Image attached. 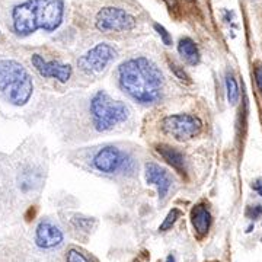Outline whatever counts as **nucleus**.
I'll use <instances>...</instances> for the list:
<instances>
[{
  "label": "nucleus",
  "instance_id": "nucleus-4",
  "mask_svg": "<svg viewBox=\"0 0 262 262\" xmlns=\"http://www.w3.org/2000/svg\"><path fill=\"white\" fill-rule=\"evenodd\" d=\"M94 125L98 131H108L128 118V108L120 101L113 99L106 92H98L91 102Z\"/></svg>",
  "mask_w": 262,
  "mask_h": 262
},
{
  "label": "nucleus",
  "instance_id": "nucleus-15",
  "mask_svg": "<svg viewBox=\"0 0 262 262\" xmlns=\"http://www.w3.org/2000/svg\"><path fill=\"white\" fill-rule=\"evenodd\" d=\"M226 89H227V101L230 105H236L239 101V86L233 76L229 75L226 77Z\"/></svg>",
  "mask_w": 262,
  "mask_h": 262
},
{
  "label": "nucleus",
  "instance_id": "nucleus-22",
  "mask_svg": "<svg viewBox=\"0 0 262 262\" xmlns=\"http://www.w3.org/2000/svg\"><path fill=\"white\" fill-rule=\"evenodd\" d=\"M249 211L252 213V217H253V219H256V217H259V214H262V206L253 207V208H251Z\"/></svg>",
  "mask_w": 262,
  "mask_h": 262
},
{
  "label": "nucleus",
  "instance_id": "nucleus-23",
  "mask_svg": "<svg viewBox=\"0 0 262 262\" xmlns=\"http://www.w3.org/2000/svg\"><path fill=\"white\" fill-rule=\"evenodd\" d=\"M165 2L168 3L169 8H172V6L175 8V6H177V0H165Z\"/></svg>",
  "mask_w": 262,
  "mask_h": 262
},
{
  "label": "nucleus",
  "instance_id": "nucleus-14",
  "mask_svg": "<svg viewBox=\"0 0 262 262\" xmlns=\"http://www.w3.org/2000/svg\"><path fill=\"white\" fill-rule=\"evenodd\" d=\"M178 51L179 54H181V57L187 61L188 64H198V61H200V51H198L196 44L191 39V38L185 37L179 41Z\"/></svg>",
  "mask_w": 262,
  "mask_h": 262
},
{
  "label": "nucleus",
  "instance_id": "nucleus-19",
  "mask_svg": "<svg viewBox=\"0 0 262 262\" xmlns=\"http://www.w3.org/2000/svg\"><path fill=\"white\" fill-rule=\"evenodd\" d=\"M253 75H255V82H256V86H258L259 92L262 94V66L261 64H256Z\"/></svg>",
  "mask_w": 262,
  "mask_h": 262
},
{
  "label": "nucleus",
  "instance_id": "nucleus-16",
  "mask_svg": "<svg viewBox=\"0 0 262 262\" xmlns=\"http://www.w3.org/2000/svg\"><path fill=\"white\" fill-rule=\"evenodd\" d=\"M179 217H181V211H179L178 208H172L168 213V215H166V219L163 220V223L160 225L159 232H168L169 229L173 227V225L177 223V220H178Z\"/></svg>",
  "mask_w": 262,
  "mask_h": 262
},
{
  "label": "nucleus",
  "instance_id": "nucleus-6",
  "mask_svg": "<svg viewBox=\"0 0 262 262\" xmlns=\"http://www.w3.org/2000/svg\"><path fill=\"white\" fill-rule=\"evenodd\" d=\"M136 27L128 12L118 8H103L96 15V28L102 32H125Z\"/></svg>",
  "mask_w": 262,
  "mask_h": 262
},
{
  "label": "nucleus",
  "instance_id": "nucleus-20",
  "mask_svg": "<svg viewBox=\"0 0 262 262\" xmlns=\"http://www.w3.org/2000/svg\"><path fill=\"white\" fill-rule=\"evenodd\" d=\"M252 189L262 196V178H258L252 184Z\"/></svg>",
  "mask_w": 262,
  "mask_h": 262
},
{
  "label": "nucleus",
  "instance_id": "nucleus-9",
  "mask_svg": "<svg viewBox=\"0 0 262 262\" xmlns=\"http://www.w3.org/2000/svg\"><path fill=\"white\" fill-rule=\"evenodd\" d=\"M31 61L42 77H53L61 83H66L72 76V67L60 61H47L39 54H34Z\"/></svg>",
  "mask_w": 262,
  "mask_h": 262
},
{
  "label": "nucleus",
  "instance_id": "nucleus-8",
  "mask_svg": "<svg viewBox=\"0 0 262 262\" xmlns=\"http://www.w3.org/2000/svg\"><path fill=\"white\" fill-rule=\"evenodd\" d=\"M124 163H125V155L114 146L101 149L96 153L94 159L95 168L103 173H114L120 168H122Z\"/></svg>",
  "mask_w": 262,
  "mask_h": 262
},
{
  "label": "nucleus",
  "instance_id": "nucleus-10",
  "mask_svg": "<svg viewBox=\"0 0 262 262\" xmlns=\"http://www.w3.org/2000/svg\"><path fill=\"white\" fill-rule=\"evenodd\" d=\"M63 232L50 220L39 222L35 230V244L41 249H53L63 244Z\"/></svg>",
  "mask_w": 262,
  "mask_h": 262
},
{
  "label": "nucleus",
  "instance_id": "nucleus-21",
  "mask_svg": "<svg viewBox=\"0 0 262 262\" xmlns=\"http://www.w3.org/2000/svg\"><path fill=\"white\" fill-rule=\"evenodd\" d=\"M170 69H172V70H175V72H177V75H178L182 80H188V79H189V77L185 75V72H181V70H178V66H175L173 63L170 64Z\"/></svg>",
  "mask_w": 262,
  "mask_h": 262
},
{
  "label": "nucleus",
  "instance_id": "nucleus-1",
  "mask_svg": "<svg viewBox=\"0 0 262 262\" xmlns=\"http://www.w3.org/2000/svg\"><path fill=\"white\" fill-rule=\"evenodd\" d=\"M122 91L141 103L156 102L162 94L163 75L158 66L144 57L131 58L118 70Z\"/></svg>",
  "mask_w": 262,
  "mask_h": 262
},
{
  "label": "nucleus",
  "instance_id": "nucleus-2",
  "mask_svg": "<svg viewBox=\"0 0 262 262\" xmlns=\"http://www.w3.org/2000/svg\"><path fill=\"white\" fill-rule=\"evenodd\" d=\"M63 15V0H27L13 9V29L20 37L31 35L37 29L54 31L61 25Z\"/></svg>",
  "mask_w": 262,
  "mask_h": 262
},
{
  "label": "nucleus",
  "instance_id": "nucleus-18",
  "mask_svg": "<svg viewBox=\"0 0 262 262\" xmlns=\"http://www.w3.org/2000/svg\"><path fill=\"white\" fill-rule=\"evenodd\" d=\"M155 29L158 31V34L160 35V38H162V41H163V44H165V46H170V44H172V37L169 35L168 31L163 28L162 25H159V24H155Z\"/></svg>",
  "mask_w": 262,
  "mask_h": 262
},
{
  "label": "nucleus",
  "instance_id": "nucleus-13",
  "mask_svg": "<svg viewBox=\"0 0 262 262\" xmlns=\"http://www.w3.org/2000/svg\"><path fill=\"white\" fill-rule=\"evenodd\" d=\"M156 150L177 172H179L181 175L185 173V159H184V155L178 149L168 146V144H158Z\"/></svg>",
  "mask_w": 262,
  "mask_h": 262
},
{
  "label": "nucleus",
  "instance_id": "nucleus-25",
  "mask_svg": "<svg viewBox=\"0 0 262 262\" xmlns=\"http://www.w3.org/2000/svg\"><path fill=\"white\" fill-rule=\"evenodd\" d=\"M134 262H139V261H134Z\"/></svg>",
  "mask_w": 262,
  "mask_h": 262
},
{
  "label": "nucleus",
  "instance_id": "nucleus-3",
  "mask_svg": "<svg viewBox=\"0 0 262 262\" xmlns=\"http://www.w3.org/2000/svg\"><path fill=\"white\" fill-rule=\"evenodd\" d=\"M0 92L12 105H25L34 92L28 70L15 60H0Z\"/></svg>",
  "mask_w": 262,
  "mask_h": 262
},
{
  "label": "nucleus",
  "instance_id": "nucleus-17",
  "mask_svg": "<svg viewBox=\"0 0 262 262\" xmlns=\"http://www.w3.org/2000/svg\"><path fill=\"white\" fill-rule=\"evenodd\" d=\"M67 262H89V259H88L80 251H77V249H70V251L67 252Z\"/></svg>",
  "mask_w": 262,
  "mask_h": 262
},
{
  "label": "nucleus",
  "instance_id": "nucleus-11",
  "mask_svg": "<svg viewBox=\"0 0 262 262\" xmlns=\"http://www.w3.org/2000/svg\"><path fill=\"white\" fill-rule=\"evenodd\" d=\"M146 181H147V184L156 187L160 198H165L168 195L169 189L172 187L170 175L156 163H147L146 165Z\"/></svg>",
  "mask_w": 262,
  "mask_h": 262
},
{
  "label": "nucleus",
  "instance_id": "nucleus-5",
  "mask_svg": "<svg viewBox=\"0 0 262 262\" xmlns=\"http://www.w3.org/2000/svg\"><path fill=\"white\" fill-rule=\"evenodd\" d=\"M162 131L178 141H187L198 136L203 130L201 120L191 114L168 115L160 122Z\"/></svg>",
  "mask_w": 262,
  "mask_h": 262
},
{
  "label": "nucleus",
  "instance_id": "nucleus-24",
  "mask_svg": "<svg viewBox=\"0 0 262 262\" xmlns=\"http://www.w3.org/2000/svg\"><path fill=\"white\" fill-rule=\"evenodd\" d=\"M166 262H175V258L172 255H169L168 258H166Z\"/></svg>",
  "mask_w": 262,
  "mask_h": 262
},
{
  "label": "nucleus",
  "instance_id": "nucleus-12",
  "mask_svg": "<svg viewBox=\"0 0 262 262\" xmlns=\"http://www.w3.org/2000/svg\"><path fill=\"white\" fill-rule=\"evenodd\" d=\"M191 223L198 236H206L211 226V214L204 204H196L191 210Z\"/></svg>",
  "mask_w": 262,
  "mask_h": 262
},
{
  "label": "nucleus",
  "instance_id": "nucleus-7",
  "mask_svg": "<svg viewBox=\"0 0 262 262\" xmlns=\"http://www.w3.org/2000/svg\"><path fill=\"white\" fill-rule=\"evenodd\" d=\"M115 57H117L115 48L111 47L110 44L101 42L92 50H89L84 56L80 57L77 60V64L84 73L95 75L105 70V67L110 64Z\"/></svg>",
  "mask_w": 262,
  "mask_h": 262
}]
</instances>
